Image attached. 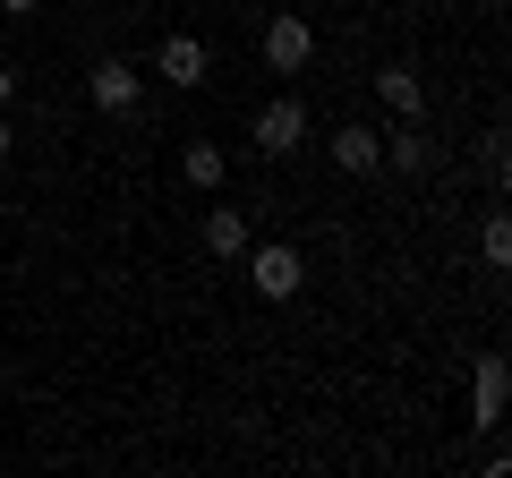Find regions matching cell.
Wrapping results in <instances>:
<instances>
[{"instance_id":"8fae6325","label":"cell","mask_w":512,"mask_h":478,"mask_svg":"<svg viewBox=\"0 0 512 478\" xmlns=\"http://www.w3.org/2000/svg\"><path fill=\"white\" fill-rule=\"evenodd\" d=\"M222 146H188V188H222Z\"/></svg>"},{"instance_id":"9a60e30c","label":"cell","mask_w":512,"mask_h":478,"mask_svg":"<svg viewBox=\"0 0 512 478\" xmlns=\"http://www.w3.org/2000/svg\"><path fill=\"white\" fill-rule=\"evenodd\" d=\"M9 146H18V137H9V120H0V163H9Z\"/></svg>"},{"instance_id":"ba28073f","label":"cell","mask_w":512,"mask_h":478,"mask_svg":"<svg viewBox=\"0 0 512 478\" xmlns=\"http://www.w3.org/2000/svg\"><path fill=\"white\" fill-rule=\"evenodd\" d=\"M205 248H214V257H248V214H239V205H214V214H205Z\"/></svg>"},{"instance_id":"30bf717a","label":"cell","mask_w":512,"mask_h":478,"mask_svg":"<svg viewBox=\"0 0 512 478\" xmlns=\"http://www.w3.org/2000/svg\"><path fill=\"white\" fill-rule=\"evenodd\" d=\"M470 410H478V427L504 419V359H478V393H470Z\"/></svg>"},{"instance_id":"52a82bcc","label":"cell","mask_w":512,"mask_h":478,"mask_svg":"<svg viewBox=\"0 0 512 478\" xmlns=\"http://www.w3.org/2000/svg\"><path fill=\"white\" fill-rule=\"evenodd\" d=\"M333 163H342L350 180H367V171H384V146H376V129H333Z\"/></svg>"},{"instance_id":"5bb4252c","label":"cell","mask_w":512,"mask_h":478,"mask_svg":"<svg viewBox=\"0 0 512 478\" xmlns=\"http://www.w3.org/2000/svg\"><path fill=\"white\" fill-rule=\"evenodd\" d=\"M9 94H18V77H9V60H0V111H9Z\"/></svg>"},{"instance_id":"7c38bea8","label":"cell","mask_w":512,"mask_h":478,"mask_svg":"<svg viewBox=\"0 0 512 478\" xmlns=\"http://www.w3.org/2000/svg\"><path fill=\"white\" fill-rule=\"evenodd\" d=\"M478 248H487V265H512V222H487V239H478Z\"/></svg>"},{"instance_id":"277c9868","label":"cell","mask_w":512,"mask_h":478,"mask_svg":"<svg viewBox=\"0 0 512 478\" xmlns=\"http://www.w3.org/2000/svg\"><path fill=\"white\" fill-rule=\"evenodd\" d=\"M137 86H146V77L128 69V60H94L86 69V103L94 111H137Z\"/></svg>"},{"instance_id":"4fadbf2b","label":"cell","mask_w":512,"mask_h":478,"mask_svg":"<svg viewBox=\"0 0 512 478\" xmlns=\"http://www.w3.org/2000/svg\"><path fill=\"white\" fill-rule=\"evenodd\" d=\"M0 9H9V18H35V9H43V0H0Z\"/></svg>"},{"instance_id":"7a4b0ae2","label":"cell","mask_w":512,"mask_h":478,"mask_svg":"<svg viewBox=\"0 0 512 478\" xmlns=\"http://www.w3.org/2000/svg\"><path fill=\"white\" fill-rule=\"evenodd\" d=\"M316 60V35H308V18H291V9H282L274 26H265V69H282V77H299Z\"/></svg>"},{"instance_id":"5b68a950","label":"cell","mask_w":512,"mask_h":478,"mask_svg":"<svg viewBox=\"0 0 512 478\" xmlns=\"http://www.w3.org/2000/svg\"><path fill=\"white\" fill-rule=\"evenodd\" d=\"M154 69H163L171 86H205V69H214V60H205V43H197V35H163Z\"/></svg>"},{"instance_id":"3957f363","label":"cell","mask_w":512,"mask_h":478,"mask_svg":"<svg viewBox=\"0 0 512 478\" xmlns=\"http://www.w3.org/2000/svg\"><path fill=\"white\" fill-rule=\"evenodd\" d=\"M308 146V103H265L256 111V154H299Z\"/></svg>"},{"instance_id":"8992f818","label":"cell","mask_w":512,"mask_h":478,"mask_svg":"<svg viewBox=\"0 0 512 478\" xmlns=\"http://www.w3.org/2000/svg\"><path fill=\"white\" fill-rule=\"evenodd\" d=\"M376 103L393 111V120H419V111H427V86H419V69H376Z\"/></svg>"},{"instance_id":"6da1fadb","label":"cell","mask_w":512,"mask_h":478,"mask_svg":"<svg viewBox=\"0 0 512 478\" xmlns=\"http://www.w3.org/2000/svg\"><path fill=\"white\" fill-rule=\"evenodd\" d=\"M248 282H256V299H299V282H308V257H299V248H282V239H265V248H256V265H248Z\"/></svg>"},{"instance_id":"9c48e42d","label":"cell","mask_w":512,"mask_h":478,"mask_svg":"<svg viewBox=\"0 0 512 478\" xmlns=\"http://www.w3.org/2000/svg\"><path fill=\"white\" fill-rule=\"evenodd\" d=\"M376 146H384V163H393V171H410V180L427 171V137H419V120H402V129H393V137H376Z\"/></svg>"},{"instance_id":"2e32d148","label":"cell","mask_w":512,"mask_h":478,"mask_svg":"<svg viewBox=\"0 0 512 478\" xmlns=\"http://www.w3.org/2000/svg\"><path fill=\"white\" fill-rule=\"evenodd\" d=\"M265 9H282V0H265Z\"/></svg>"}]
</instances>
